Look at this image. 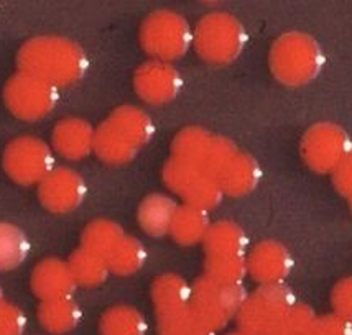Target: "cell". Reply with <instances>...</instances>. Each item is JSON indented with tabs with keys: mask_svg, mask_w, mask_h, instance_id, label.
<instances>
[{
	"mask_svg": "<svg viewBox=\"0 0 352 335\" xmlns=\"http://www.w3.org/2000/svg\"><path fill=\"white\" fill-rule=\"evenodd\" d=\"M19 68L20 73L38 78L54 87L66 86L85 76L87 58L73 41L60 36H40L22 46Z\"/></svg>",
	"mask_w": 352,
	"mask_h": 335,
	"instance_id": "obj_1",
	"label": "cell"
},
{
	"mask_svg": "<svg viewBox=\"0 0 352 335\" xmlns=\"http://www.w3.org/2000/svg\"><path fill=\"white\" fill-rule=\"evenodd\" d=\"M152 119L140 108L119 107L96 130L94 152L109 165H125L153 137Z\"/></svg>",
	"mask_w": 352,
	"mask_h": 335,
	"instance_id": "obj_2",
	"label": "cell"
},
{
	"mask_svg": "<svg viewBox=\"0 0 352 335\" xmlns=\"http://www.w3.org/2000/svg\"><path fill=\"white\" fill-rule=\"evenodd\" d=\"M268 65L276 81L288 87H301L320 76L324 54L311 35L290 32L283 33L272 45Z\"/></svg>",
	"mask_w": 352,
	"mask_h": 335,
	"instance_id": "obj_3",
	"label": "cell"
},
{
	"mask_svg": "<svg viewBox=\"0 0 352 335\" xmlns=\"http://www.w3.org/2000/svg\"><path fill=\"white\" fill-rule=\"evenodd\" d=\"M247 33L236 16L229 14H209L201 19L192 33V45L204 61L228 65L244 51Z\"/></svg>",
	"mask_w": 352,
	"mask_h": 335,
	"instance_id": "obj_4",
	"label": "cell"
},
{
	"mask_svg": "<svg viewBox=\"0 0 352 335\" xmlns=\"http://www.w3.org/2000/svg\"><path fill=\"white\" fill-rule=\"evenodd\" d=\"M295 304V292L285 283L261 284L252 294L247 296L237 312L239 330L247 335L272 334Z\"/></svg>",
	"mask_w": 352,
	"mask_h": 335,
	"instance_id": "obj_5",
	"label": "cell"
},
{
	"mask_svg": "<svg viewBox=\"0 0 352 335\" xmlns=\"http://www.w3.org/2000/svg\"><path fill=\"white\" fill-rule=\"evenodd\" d=\"M171 153L173 160L217 178L237 148L228 138L212 135L199 127H188L175 137Z\"/></svg>",
	"mask_w": 352,
	"mask_h": 335,
	"instance_id": "obj_6",
	"label": "cell"
},
{
	"mask_svg": "<svg viewBox=\"0 0 352 335\" xmlns=\"http://www.w3.org/2000/svg\"><path fill=\"white\" fill-rule=\"evenodd\" d=\"M242 284H222L203 276L192 286L190 308L206 327L216 334L237 316L247 299Z\"/></svg>",
	"mask_w": 352,
	"mask_h": 335,
	"instance_id": "obj_7",
	"label": "cell"
},
{
	"mask_svg": "<svg viewBox=\"0 0 352 335\" xmlns=\"http://www.w3.org/2000/svg\"><path fill=\"white\" fill-rule=\"evenodd\" d=\"M140 43L153 60L170 62L186 54L192 45V32L179 14L158 10L142 25Z\"/></svg>",
	"mask_w": 352,
	"mask_h": 335,
	"instance_id": "obj_8",
	"label": "cell"
},
{
	"mask_svg": "<svg viewBox=\"0 0 352 335\" xmlns=\"http://www.w3.org/2000/svg\"><path fill=\"white\" fill-rule=\"evenodd\" d=\"M300 152L309 170L321 174H333L352 152V141L349 133L342 127L321 122L307 130L301 140Z\"/></svg>",
	"mask_w": 352,
	"mask_h": 335,
	"instance_id": "obj_9",
	"label": "cell"
},
{
	"mask_svg": "<svg viewBox=\"0 0 352 335\" xmlns=\"http://www.w3.org/2000/svg\"><path fill=\"white\" fill-rule=\"evenodd\" d=\"M7 107L23 120L43 119L56 106V87L53 84L19 73L7 82L3 91Z\"/></svg>",
	"mask_w": 352,
	"mask_h": 335,
	"instance_id": "obj_10",
	"label": "cell"
},
{
	"mask_svg": "<svg viewBox=\"0 0 352 335\" xmlns=\"http://www.w3.org/2000/svg\"><path fill=\"white\" fill-rule=\"evenodd\" d=\"M163 179L171 191L182 196L188 206L203 209L206 212L214 209L224 196L216 178L173 158L165 165Z\"/></svg>",
	"mask_w": 352,
	"mask_h": 335,
	"instance_id": "obj_11",
	"label": "cell"
},
{
	"mask_svg": "<svg viewBox=\"0 0 352 335\" xmlns=\"http://www.w3.org/2000/svg\"><path fill=\"white\" fill-rule=\"evenodd\" d=\"M53 153L35 137L16 138L3 153V168L16 183H41L53 171Z\"/></svg>",
	"mask_w": 352,
	"mask_h": 335,
	"instance_id": "obj_12",
	"label": "cell"
},
{
	"mask_svg": "<svg viewBox=\"0 0 352 335\" xmlns=\"http://www.w3.org/2000/svg\"><path fill=\"white\" fill-rule=\"evenodd\" d=\"M137 94L153 106L171 102L182 91V76L170 62L152 60L142 65L133 78Z\"/></svg>",
	"mask_w": 352,
	"mask_h": 335,
	"instance_id": "obj_13",
	"label": "cell"
},
{
	"mask_svg": "<svg viewBox=\"0 0 352 335\" xmlns=\"http://www.w3.org/2000/svg\"><path fill=\"white\" fill-rule=\"evenodd\" d=\"M247 259V271L258 284L285 283L293 270L290 250L275 240L255 245Z\"/></svg>",
	"mask_w": 352,
	"mask_h": 335,
	"instance_id": "obj_14",
	"label": "cell"
},
{
	"mask_svg": "<svg viewBox=\"0 0 352 335\" xmlns=\"http://www.w3.org/2000/svg\"><path fill=\"white\" fill-rule=\"evenodd\" d=\"M86 186L82 178L71 170H53L40 183V199L54 212H69L82 203Z\"/></svg>",
	"mask_w": 352,
	"mask_h": 335,
	"instance_id": "obj_15",
	"label": "cell"
},
{
	"mask_svg": "<svg viewBox=\"0 0 352 335\" xmlns=\"http://www.w3.org/2000/svg\"><path fill=\"white\" fill-rule=\"evenodd\" d=\"M32 288L41 301L69 299L76 288V281L68 263L50 258L35 268L32 276Z\"/></svg>",
	"mask_w": 352,
	"mask_h": 335,
	"instance_id": "obj_16",
	"label": "cell"
},
{
	"mask_svg": "<svg viewBox=\"0 0 352 335\" xmlns=\"http://www.w3.org/2000/svg\"><path fill=\"white\" fill-rule=\"evenodd\" d=\"M262 178V170L258 161L249 153L237 152L230 161L221 170L216 181L224 194L239 196L250 194L258 186Z\"/></svg>",
	"mask_w": 352,
	"mask_h": 335,
	"instance_id": "obj_17",
	"label": "cell"
},
{
	"mask_svg": "<svg viewBox=\"0 0 352 335\" xmlns=\"http://www.w3.org/2000/svg\"><path fill=\"white\" fill-rule=\"evenodd\" d=\"M52 140L58 153L69 160H79L94 150L96 130L85 120L68 119L56 125Z\"/></svg>",
	"mask_w": 352,
	"mask_h": 335,
	"instance_id": "obj_18",
	"label": "cell"
},
{
	"mask_svg": "<svg viewBox=\"0 0 352 335\" xmlns=\"http://www.w3.org/2000/svg\"><path fill=\"white\" fill-rule=\"evenodd\" d=\"M203 242L208 257H245L249 244L242 227L230 220L211 224Z\"/></svg>",
	"mask_w": 352,
	"mask_h": 335,
	"instance_id": "obj_19",
	"label": "cell"
},
{
	"mask_svg": "<svg viewBox=\"0 0 352 335\" xmlns=\"http://www.w3.org/2000/svg\"><path fill=\"white\" fill-rule=\"evenodd\" d=\"M176 203L165 194H150L138 207V224L148 235L162 237L170 233L176 213Z\"/></svg>",
	"mask_w": 352,
	"mask_h": 335,
	"instance_id": "obj_20",
	"label": "cell"
},
{
	"mask_svg": "<svg viewBox=\"0 0 352 335\" xmlns=\"http://www.w3.org/2000/svg\"><path fill=\"white\" fill-rule=\"evenodd\" d=\"M191 296L192 288L176 275H163L155 279L152 286V299L157 308V316L188 308Z\"/></svg>",
	"mask_w": 352,
	"mask_h": 335,
	"instance_id": "obj_21",
	"label": "cell"
},
{
	"mask_svg": "<svg viewBox=\"0 0 352 335\" xmlns=\"http://www.w3.org/2000/svg\"><path fill=\"white\" fill-rule=\"evenodd\" d=\"M209 227H211V222L208 219L206 211L184 204L176 209L170 233L179 245L190 246L203 242Z\"/></svg>",
	"mask_w": 352,
	"mask_h": 335,
	"instance_id": "obj_22",
	"label": "cell"
},
{
	"mask_svg": "<svg viewBox=\"0 0 352 335\" xmlns=\"http://www.w3.org/2000/svg\"><path fill=\"white\" fill-rule=\"evenodd\" d=\"M38 319L41 325L53 334H66L73 330L81 321V309L69 299L43 301Z\"/></svg>",
	"mask_w": 352,
	"mask_h": 335,
	"instance_id": "obj_23",
	"label": "cell"
},
{
	"mask_svg": "<svg viewBox=\"0 0 352 335\" xmlns=\"http://www.w3.org/2000/svg\"><path fill=\"white\" fill-rule=\"evenodd\" d=\"M68 265L76 284L86 288H94L102 284L106 281L109 271H111L106 258L99 257V255L92 253L86 249L78 250Z\"/></svg>",
	"mask_w": 352,
	"mask_h": 335,
	"instance_id": "obj_24",
	"label": "cell"
},
{
	"mask_svg": "<svg viewBox=\"0 0 352 335\" xmlns=\"http://www.w3.org/2000/svg\"><path fill=\"white\" fill-rule=\"evenodd\" d=\"M102 335H145L146 321L137 309L129 305H117L109 309L100 319Z\"/></svg>",
	"mask_w": 352,
	"mask_h": 335,
	"instance_id": "obj_25",
	"label": "cell"
},
{
	"mask_svg": "<svg viewBox=\"0 0 352 335\" xmlns=\"http://www.w3.org/2000/svg\"><path fill=\"white\" fill-rule=\"evenodd\" d=\"M124 237L125 233L120 225H117L112 220L99 219L92 222L89 227L85 230L82 249L89 250L102 258H107Z\"/></svg>",
	"mask_w": 352,
	"mask_h": 335,
	"instance_id": "obj_26",
	"label": "cell"
},
{
	"mask_svg": "<svg viewBox=\"0 0 352 335\" xmlns=\"http://www.w3.org/2000/svg\"><path fill=\"white\" fill-rule=\"evenodd\" d=\"M146 250L140 240L135 237L125 235L119 245L111 251L106 258L109 270L117 275L129 276L137 273L142 266L145 265Z\"/></svg>",
	"mask_w": 352,
	"mask_h": 335,
	"instance_id": "obj_27",
	"label": "cell"
},
{
	"mask_svg": "<svg viewBox=\"0 0 352 335\" xmlns=\"http://www.w3.org/2000/svg\"><path fill=\"white\" fill-rule=\"evenodd\" d=\"M28 255V240L19 227L0 224V270L8 271L22 265Z\"/></svg>",
	"mask_w": 352,
	"mask_h": 335,
	"instance_id": "obj_28",
	"label": "cell"
},
{
	"mask_svg": "<svg viewBox=\"0 0 352 335\" xmlns=\"http://www.w3.org/2000/svg\"><path fill=\"white\" fill-rule=\"evenodd\" d=\"M158 330L160 335H214L196 317L190 305L179 311L160 314Z\"/></svg>",
	"mask_w": 352,
	"mask_h": 335,
	"instance_id": "obj_29",
	"label": "cell"
},
{
	"mask_svg": "<svg viewBox=\"0 0 352 335\" xmlns=\"http://www.w3.org/2000/svg\"><path fill=\"white\" fill-rule=\"evenodd\" d=\"M247 259L245 257H208L206 275L222 284H242L245 278Z\"/></svg>",
	"mask_w": 352,
	"mask_h": 335,
	"instance_id": "obj_30",
	"label": "cell"
},
{
	"mask_svg": "<svg viewBox=\"0 0 352 335\" xmlns=\"http://www.w3.org/2000/svg\"><path fill=\"white\" fill-rule=\"evenodd\" d=\"M307 335H352V322L338 314H326L314 319Z\"/></svg>",
	"mask_w": 352,
	"mask_h": 335,
	"instance_id": "obj_31",
	"label": "cell"
},
{
	"mask_svg": "<svg viewBox=\"0 0 352 335\" xmlns=\"http://www.w3.org/2000/svg\"><path fill=\"white\" fill-rule=\"evenodd\" d=\"M331 304L334 314L352 322V276L336 283L331 292Z\"/></svg>",
	"mask_w": 352,
	"mask_h": 335,
	"instance_id": "obj_32",
	"label": "cell"
},
{
	"mask_svg": "<svg viewBox=\"0 0 352 335\" xmlns=\"http://www.w3.org/2000/svg\"><path fill=\"white\" fill-rule=\"evenodd\" d=\"M25 316L14 304L0 303V335H22L25 330Z\"/></svg>",
	"mask_w": 352,
	"mask_h": 335,
	"instance_id": "obj_33",
	"label": "cell"
},
{
	"mask_svg": "<svg viewBox=\"0 0 352 335\" xmlns=\"http://www.w3.org/2000/svg\"><path fill=\"white\" fill-rule=\"evenodd\" d=\"M333 184L339 194L351 198L352 196V152L347 154L346 160L339 165L333 173Z\"/></svg>",
	"mask_w": 352,
	"mask_h": 335,
	"instance_id": "obj_34",
	"label": "cell"
},
{
	"mask_svg": "<svg viewBox=\"0 0 352 335\" xmlns=\"http://www.w3.org/2000/svg\"><path fill=\"white\" fill-rule=\"evenodd\" d=\"M268 335H307V332H295V330L283 327V325H278L274 332L268 334Z\"/></svg>",
	"mask_w": 352,
	"mask_h": 335,
	"instance_id": "obj_35",
	"label": "cell"
},
{
	"mask_svg": "<svg viewBox=\"0 0 352 335\" xmlns=\"http://www.w3.org/2000/svg\"><path fill=\"white\" fill-rule=\"evenodd\" d=\"M230 335H247V334H244V332H241V330H239V332H234V334H230Z\"/></svg>",
	"mask_w": 352,
	"mask_h": 335,
	"instance_id": "obj_36",
	"label": "cell"
},
{
	"mask_svg": "<svg viewBox=\"0 0 352 335\" xmlns=\"http://www.w3.org/2000/svg\"><path fill=\"white\" fill-rule=\"evenodd\" d=\"M349 203H351V209H352V196L349 198Z\"/></svg>",
	"mask_w": 352,
	"mask_h": 335,
	"instance_id": "obj_37",
	"label": "cell"
},
{
	"mask_svg": "<svg viewBox=\"0 0 352 335\" xmlns=\"http://www.w3.org/2000/svg\"><path fill=\"white\" fill-rule=\"evenodd\" d=\"M0 303H2V291H0Z\"/></svg>",
	"mask_w": 352,
	"mask_h": 335,
	"instance_id": "obj_38",
	"label": "cell"
}]
</instances>
